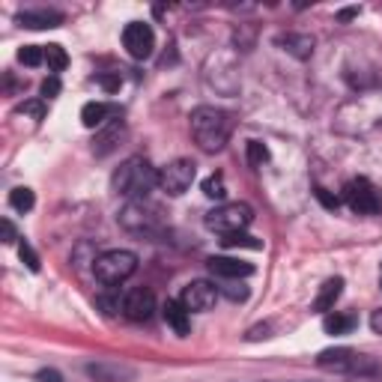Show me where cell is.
Listing matches in <instances>:
<instances>
[{
    "label": "cell",
    "mask_w": 382,
    "mask_h": 382,
    "mask_svg": "<svg viewBox=\"0 0 382 382\" xmlns=\"http://www.w3.org/2000/svg\"><path fill=\"white\" fill-rule=\"evenodd\" d=\"M379 287H382V278H379Z\"/></svg>",
    "instance_id": "cell-38"
},
{
    "label": "cell",
    "mask_w": 382,
    "mask_h": 382,
    "mask_svg": "<svg viewBox=\"0 0 382 382\" xmlns=\"http://www.w3.org/2000/svg\"><path fill=\"white\" fill-rule=\"evenodd\" d=\"M120 218H123V227H129V230H134V233H143V230H150V227L156 224V215L147 212L141 203L125 206V212Z\"/></svg>",
    "instance_id": "cell-16"
},
{
    "label": "cell",
    "mask_w": 382,
    "mask_h": 382,
    "mask_svg": "<svg viewBox=\"0 0 382 382\" xmlns=\"http://www.w3.org/2000/svg\"><path fill=\"white\" fill-rule=\"evenodd\" d=\"M215 299H218L215 284H209V281H191L183 290V296H179V302H183L188 314H203L215 305Z\"/></svg>",
    "instance_id": "cell-8"
},
{
    "label": "cell",
    "mask_w": 382,
    "mask_h": 382,
    "mask_svg": "<svg viewBox=\"0 0 382 382\" xmlns=\"http://www.w3.org/2000/svg\"><path fill=\"white\" fill-rule=\"evenodd\" d=\"M278 45H287L284 51L296 54V57H311V51H314V39H311V36H296V33L278 36Z\"/></svg>",
    "instance_id": "cell-20"
},
{
    "label": "cell",
    "mask_w": 382,
    "mask_h": 382,
    "mask_svg": "<svg viewBox=\"0 0 382 382\" xmlns=\"http://www.w3.org/2000/svg\"><path fill=\"white\" fill-rule=\"evenodd\" d=\"M218 293H224L230 302H245L248 299V287H242V284H227V287H221Z\"/></svg>",
    "instance_id": "cell-28"
},
{
    "label": "cell",
    "mask_w": 382,
    "mask_h": 382,
    "mask_svg": "<svg viewBox=\"0 0 382 382\" xmlns=\"http://www.w3.org/2000/svg\"><path fill=\"white\" fill-rule=\"evenodd\" d=\"M314 194H316V200H320V203H323L325 209H338V206H341V200H338V197H334V194H332V191H325V188H316V191H314Z\"/></svg>",
    "instance_id": "cell-29"
},
{
    "label": "cell",
    "mask_w": 382,
    "mask_h": 382,
    "mask_svg": "<svg viewBox=\"0 0 382 382\" xmlns=\"http://www.w3.org/2000/svg\"><path fill=\"white\" fill-rule=\"evenodd\" d=\"M18 24L30 27V30H45V27H60L63 24V12H54V9H24L18 15Z\"/></svg>",
    "instance_id": "cell-13"
},
{
    "label": "cell",
    "mask_w": 382,
    "mask_h": 382,
    "mask_svg": "<svg viewBox=\"0 0 382 382\" xmlns=\"http://www.w3.org/2000/svg\"><path fill=\"white\" fill-rule=\"evenodd\" d=\"M359 352L350 350V347H334V350H325L320 352V359H316V365L323 370H334V374H350L352 370V361H356Z\"/></svg>",
    "instance_id": "cell-12"
},
{
    "label": "cell",
    "mask_w": 382,
    "mask_h": 382,
    "mask_svg": "<svg viewBox=\"0 0 382 382\" xmlns=\"http://www.w3.org/2000/svg\"><path fill=\"white\" fill-rule=\"evenodd\" d=\"M356 325L359 320L352 314H325V320H323L325 334H350Z\"/></svg>",
    "instance_id": "cell-19"
},
{
    "label": "cell",
    "mask_w": 382,
    "mask_h": 382,
    "mask_svg": "<svg viewBox=\"0 0 382 382\" xmlns=\"http://www.w3.org/2000/svg\"><path fill=\"white\" fill-rule=\"evenodd\" d=\"M165 323L170 325V329H174L179 338H185V334L191 332V320H188V311L183 308V302H179V299H170V302L165 305Z\"/></svg>",
    "instance_id": "cell-15"
},
{
    "label": "cell",
    "mask_w": 382,
    "mask_h": 382,
    "mask_svg": "<svg viewBox=\"0 0 382 382\" xmlns=\"http://www.w3.org/2000/svg\"><path fill=\"white\" fill-rule=\"evenodd\" d=\"M134 269H138V254L120 251V248L105 251L93 260V275L99 284H105V287H114V284H120V281L132 278Z\"/></svg>",
    "instance_id": "cell-3"
},
{
    "label": "cell",
    "mask_w": 382,
    "mask_h": 382,
    "mask_svg": "<svg viewBox=\"0 0 382 382\" xmlns=\"http://www.w3.org/2000/svg\"><path fill=\"white\" fill-rule=\"evenodd\" d=\"M18 60H21L24 66H39L45 60V48L42 45H24V48L18 51Z\"/></svg>",
    "instance_id": "cell-24"
},
{
    "label": "cell",
    "mask_w": 382,
    "mask_h": 382,
    "mask_svg": "<svg viewBox=\"0 0 382 382\" xmlns=\"http://www.w3.org/2000/svg\"><path fill=\"white\" fill-rule=\"evenodd\" d=\"M111 183H114L117 194L132 197V200H141V197H147L150 191L159 185V170L152 168L147 159L134 156V159L123 161V165L117 168V174H114Z\"/></svg>",
    "instance_id": "cell-2"
},
{
    "label": "cell",
    "mask_w": 382,
    "mask_h": 382,
    "mask_svg": "<svg viewBox=\"0 0 382 382\" xmlns=\"http://www.w3.org/2000/svg\"><path fill=\"white\" fill-rule=\"evenodd\" d=\"M60 90H63V87H60V81L54 78V75L42 81V96H45V99H54V96H60Z\"/></svg>",
    "instance_id": "cell-30"
},
{
    "label": "cell",
    "mask_w": 382,
    "mask_h": 382,
    "mask_svg": "<svg viewBox=\"0 0 382 382\" xmlns=\"http://www.w3.org/2000/svg\"><path fill=\"white\" fill-rule=\"evenodd\" d=\"M248 161L254 168H260L263 161H269V150L263 147L260 141H248Z\"/></svg>",
    "instance_id": "cell-26"
},
{
    "label": "cell",
    "mask_w": 382,
    "mask_h": 382,
    "mask_svg": "<svg viewBox=\"0 0 382 382\" xmlns=\"http://www.w3.org/2000/svg\"><path fill=\"white\" fill-rule=\"evenodd\" d=\"M45 63L51 72H63L69 66V54L63 51V45H45Z\"/></svg>",
    "instance_id": "cell-23"
},
{
    "label": "cell",
    "mask_w": 382,
    "mask_h": 382,
    "mask_svg": "<svg viewBox=\"0 0 382 382\" xmlns=\"http://www.w3.org/2000/svg\"><path fill=\"white\" fill-rule=\"evenodd\" d=\"M254 221V209L248 203H224L206 215V227L218 236L245 233V227Z\"/></svg>",
    "instance_id": "cell-4"
},
{
    "label": "cell",
    "mask_w": 382,
    "mask_h": 382,
    "mask_svg": "<svg viewBox=\"0 0 382 382\" xmlns=\"http://www.w3.org/2000/svg\"><path fill=\"white\" fill-rule=\"evenodd\" d=\"M370 329H374V334H382V308L370 314Z\"/></svg>",
    "instance_id": "cell-36"
},
{
    "label": "cell",
    "mask_w": 382,
    "mask_h": 382,
    "mask_svg": "<svg viewBox=\"0 0 382 382\" xmlns=\"http://www.w3.org/2000/svg\"><path fill=\"white\" fill-rule=\"evenodd\" d=\"M87 376H93L96 382H132L134 370L120 361H96V365H87Z\"/></svg>",
    "instance_id": "cell-11"
},
{
    "label": "cell",
    "mask_w": 382,
    "mask_h": 382,
    "mask_svg": "<svg viewBox=\"0 0 382 382\" xmlns=\"http://www.w3.org/2000/svg\"><path fill=\"white\" fill-rule=\"evenodd\" d=\"M0 230H3V242L6 245L15 242V227H12V221H9V218H3V221H0Z\"/></svg>",
    "instance_id": "cell-33"
},
{
    "label": "cell",
    "mask_w": 382,
    "mask_h": 382,
    "mask_svg": "<svg viewBox=\"0 0 382 382\" xmlns=\"http://www.w3.org/2000/svg\"><path fill=\"white\" fill-rule=\"evenodd\" d=\"M18 257H21V263H24V266L30 269V272H39V257H36V251H33L27 242L18 245Z\"/></svg>",
    "instance_id": "cell-27"
},
{
    "label": "cell",
    "mask_w": 382,
    "mask_h": 382,
    "mask_svg": "<svg viewBox=\"0 0 382 382\" xmlns=\"http://www.w3.org/2000/svg\"><path fill=\"white\" fill-rule=\"evenodd\" d=\"M343 203L359 215H382V191L365 177L350 179L343 185Z\"/></svg>",
    "instance_id": "cell-5"
},
{
    "label": "cell",
    "mask_w": 382,
    "mask_h": 382,
    "mask_svg": "<svg viewBox=\"0 0 382 382\" xmlns=\"http://www.w3.org/2000/svg\"><path fill=\"white\" fill-rule=\"evenodd\" d=\"M123 314L129 316L132 323H147L150 316L156 314V296H152V290H147V287L129 290L123 299Z\"/></svg>",
    "instance_id": "cell-9"
},
{
    "label": "cell",
    "mask_w": 382,
    "mask_h": 382,
    "mask_svg": "<svg viewBox=\"0 0 382 382\" xmlns=\"http://www.w3.org/2000/svg\"><path fill=\"white\" fill-rule=\"evenodd\" d=\"M260 338H269V325H254V329L248 332V341H260Z\"/></svg>",
    "instance_id": "cell-34"
},
{
    "label": "cell",
    "mask_w": 382,
    "mask_h": 382,
    "mask_svg": "<svg viewBox=\"0 0 382 382\" xmlns=\"http://www.w3.org/2000/svg\"><path fill=\"white\" fill-rule=\"evenodd\" d=\"M221 245L224 248H251V251H260L263 242L257 236H248V233H230V236H221Z\"/></svg>",
    "instance_id": "cell-22"
},
{
    "label": "cell",
    "mask_w": 382,
    "mask_h": 382,
    "mask_svg": "<svg viewBox=\"0 0 382 382\" xmlns=\"http://www.w3.org/2000/svg\"><path fill=\"white\" fill-rule=\"evenodd\" d=\"M209 272L215 278H227V281H239V278H248L254 275V266L245 260H236V257H212L206 263Z\"/></svg>",
    "instance_id": "cell-10"
},
{
    "label": "cell",
    "mask_w": 382,
    "mask_h": 382,
    "mask_svg": "<svg viewBox=\"0 0 382 382\" xmlns=\"http://www.w3.org/2000/svg\"><path fill=\"white\" fill-rule=\"evenodd\" d=\"M194 177H197L194 161H191V159H177V161H170L168 168L159 170V188L165 191V194H170V197H179V194H185V191L191 188Z\"/></svg>",
    "instance_id": "cell-6"
},
{
    "label": "cell",
    "mask_w": 382,
    "mask_h": 382,
    "mask_svg": "<svg viewBox=\"0 0 382 382\" xmlns=\"http://www.w3.org/2000/svg\"><path fill=\"white\" fill-rule=\"evenodd\" d=\"M123 45L134 60H147L152 48H156V33H152L150 24L132 21V24H125V30H123Z\"/></svg>",
    "instance_id": "cell-7"
},
{
    "label": "cell",
    "mask_w": 382,
    "mask_h": 382,
    "mask_svg": "<svg viewBox=\"0 0 382 382\" xmlns=\"http://www.w3.org/2000/svg\"><path fill=\"white\" fill-rule=\"evenodd\" d=\"M341 293H343V278H329L320 287V293H316L311 308H314V311H320V314H329L332 308H334V302L341 299Z\"/></svg>",
    "instance_id": "cell-14"
},
{
    "label": "cell",
    "mask_w": 382,
    "mask_h": 382,
    "mask_svg": "<svg viewBox=\"0 0 382 382\" xmlns=\"http://www.w3.org/2000/svg\"><path fill=\"white\" fill-rule=\"evenodd\" d=\"M21 114H30V117H36V120H42L45 117V105L42 102H24L21 108H18Z\"/></svg>",
    "instance_id": "cell-31"
},
{
    "label": "cell",
    "mask_w": 382,
    "mask_h": 382,
    "mask_svg": "<svg viewBox=\"0 0 382 382\" xmlns=\"http://www.w3.org/2000/svg\"><path fill=\"white\" fill-rule=\"evenodd\" d=\"M123 134H125V125H123V120L111 123V125H108V129H105V132L96 138V143H93V152H96L99 159H102V156H108V152H114Z\"/></svg>",
    "instance_id": "cell-17"
},
{
    "label": "cell",
    "mask_w": 382,
    "mask_h": 382,
    "mask_svg": "<svg viewBox=\"0 0 382 382\" xmlns=\"http://www.w3.org/2000/svg\"><path fill=\"white\" fill-rule=\"evenodd\" d=\"M108 114H111V108L105 102H87L81 108V123H84L87 129H99V125H105Z\"/></svg>",
    "instance_id": "cell-18"
},
{
    "label": "cell",
    "mask_w": 382,
    "mask_h": 382,
    "mask_svg": "<svg viewBox=\"0 0 382 382\" xmlns=\"http://www.w3.org/2000/svg\"><path fill=\"white\" fill-rule=\"evenodd\" d=\"M203 194H206V197H212V200H224V194H227V188H224V177H221V174L209 177L206 183H203Z\"/></svg>",
    "instance_id": "cell-25"
},
{
    "label": "cell",
    "mask_w": 382,
    "mask_h": 382,
    "mask_svg": "<svg viewBox=\"0 0 382 382\" xmlns=\"http://www.w3.org/2000/svg\"><path fill=\"white\" fill-rule=\"evenodd\" d=\"M39 382H63V376L57 374V370H39V376H36Z\"/></svg>",
    "instance_id": "cell-35"
},
{
    "label": "cell",
    "mask_w": 382,
    "mask_h": 382,
    "mask_svg": "<svg viewBox=\"0 0 382 382\" xmlns=\"http://www.w3.org/2000/svg\"><path fill=\"white\" fill-rule=\"evenodd\" d=\"M99 84H102L108 93H117V90H120V75H102V78H99Z\"/></svg>",
    "instance_id": "cell-32"
},
{
    "label": "cell",
    "mask_w": 382,
    "mask_h": 382,
    "mask_svg": "<svg viewBox=\"0 0 382 382\" xmlns=\"http://www.w3.org/2000/svg\"><path fill=\"white\" fill-rule=\"evenodd\" d=\"M230 117L224 111H218L212 105H200L191 111V134H194L197 147L203 152H218L230 138Z\"/></svg>",
    "instance_id": "cell-1"
},
{
    "label": "cell",
    "mask_w": 382,
    "mask_h": 382,
    "mask_svg": "<svg viewBox=\"0 0 382 382\" xmlns=\"http://www.w3.org/2000/svg\"><path fill=\"white\" fill-rule=\"evenodd\" d=\"M36 203V197H33V191L30 188H24V185H18L9 191V206L15 209V212H30Z\"/></svg>",
    "instance_id": "cell-21"
},
{
    "label": "cell",
    "mask_w": 382,
    "mask_h": 382,
    "mask_svg": "<svg viewBox=\"0 0 382 382\" xmlns=\"http://www.w3.org/2000/svg\"><path fill=\"white\" fill-rule=\"evenodd\" d=\"M356 15H359V6H352V9H343L338 18H341V21H350V18H356Z\"/></svg>",
    "instance_id": "cell-37"
}]
</instances>
